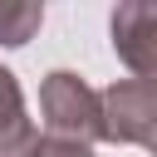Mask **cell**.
I'll use <instances>...</instances> for the list:
<instances>
[{
	"label": "cell",
	"instance_id": "obj_1",
	"mask_svg": "<svg viewBox=\"0 0 157 157\" xmlns=\"http://www.w3.org/2000/svg\"><path fill=\"white\" fill-rule=\"evenodd\" d=\"M39 108H44V128H49L54 142H83V147H88L93 137H103L98 93H93L78 74H69V69H59V74L44 78Z\"/></svg>",
	"mask_w": 157,
	"mask_h": 157
},
{
	"label": "cell",
	"instance_id": "obj_4",
	"mask_svg": "<svg viewBox=\"0 0 157 157\" xmlns=\"http://www.w3.org/2000/svg\"><path fill=\"white\" fill-rule=\"evenodd\" d=\"M0 157H39V132L25 118V98L10 69H0Z\"/></svg>",
	"mask_w": 157,
	"mask_h": 157
},
{
	"label": "cell",
	"instance_id": "obj_3",
	"mask_svg": "<svg viewBox=\"0 0 157 157\" xmlns=\"http://www.w3.org/2000/svg\"><path fill=\"white\" fill-rule=\"evenodd\" d=\"M113 49L137 78H152L157 69V5H123L113 15Z\"/></svg>",
	"mask_w": 157,
	"mask_h": 157
},
{
	"label": "cell",
	"instance_id": "obj_5",
	"mask_svg": "<svg viewBox=\"0 0 157 157\" xmlns=\"http://www.w3.org/2000/svg\"><path fill=\"white\" fill-rule=\"evenodd\" d=\"M44 10L39 5H0V44H25L39 29Z\"/></svg>",
	"mask_w": 157,
	"mask_h": 157
},
{
	"label": "cell",
	"instance_id": "obj_6",
	"mask_svg": "<svg viewBox=\"0 0 157 157\" xmlns=\"http://www.w3.org/2000/svg\"><path fill=\"white\" fill-rule=\"evenodd\" d=\"M39 157H93V152L83 142H54L49 137V142H39Z\"/></svg>",
	"mask_w": 157,
	"mask_h": 157
},
{
	"label": "cell",
	"instance_id": "obj_2",
	"mask_svg": "<svg viewBox=\"0 0 157 157\" xmlns=\"http://www.w3.org/2000/svg\"><path fill=\"white\" fill-rule=\"evenodd\" d=\"M98 118H103V137L152 147L157 142V83L152 78H128V83L103 88L98 93Z\"/></svg>",
	"mask_w": 157,
	"mask_h": 157
}]
</instances>
